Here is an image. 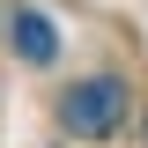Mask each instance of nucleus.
I'll use <instances>...</instances> for the list:
<instances>
[{
  "label": "nucleus",
  "instance_id": "nucleus-1",
  "mask_svg": "<svg viewBox=\"0 0 148 148\" xmlns=\"http://www.w3.org/2000/svg\"><path fill=\"white\" fill-rule=\"evenodd\" d=\"M59 119H67L74 141H104V133L126 126V82L119 74H89V82H74L59 96Z\"/></svg>",
  "mask_w": 148,
  "mask_h": 148
},
{
  "label": "nucleus",
  "instance_id": "nucleus-2",
  "mask_svg": "<svg viewBox=\"0 0 148 148\" xmlns=\"http://www.w3.org/2000/svg\"><path fill=\"white\" fill-rule=\"evenodd\" d=\"M15 52L30 59V67H45V59L59 52V30H52V15H37V8H22V15H15Z\"/></svg>",
  "mask_w": 148,
  "mask_h": 148
}]
</instances>
